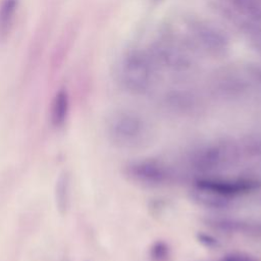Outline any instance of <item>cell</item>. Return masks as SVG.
<instances>
[{
  "instance_id": "3",
  "label": "cell",
  "mask_w": 261,
  "mask_h": 261,
  "mask_svg": "<svg viewBox=\"0 0 261 261\" xmlns=\"http://www.w3.org/2000/svg\"><path fill=\"white\" fill-rule=\"evenodd\" d=\"M158 69L171 73H186L194 68V52L184 38L164 35L147 48Z\"/></svg>"
},
{
  "instance_id": "5",
  "label": "cell",
  "mask_w": 261,
  "mask_h": 261,
  "mask_svg": "<svg viewBox=\"0 0 261 261\" xmlns=\"http://www.w3.org/2000/svg\"><path fill=\"white\" fill-rule=\"evenodd\" d=\"M107 132L113 143L126 148L141 146L149 135L146 122L132 111H120L111 116Z\"/></svg>"
},
{
  "instance_id": "11",
  "label": "cell",
  "mask_w": 261,
  "mask_h": 261,
  "mask_svg": "<svg viewBox=\"0 0 261 261\" xmlns=\"http://www.w3.org/2000/svg\"><path fill=\"white\" fill-rule=\"evenodd\" d=\"M229 8L239 16L261 25V0H227Z\"/></svg>"
},
{
  "instance_id": "2",
  "label": "cell",
  "mask_w": 261,
  "mask_h": 261,
  "mask_svg": "<svg viewBox=\"0 0 261 261\" xmlns=\"http://www.w3.org/2000/svg\"><path fill=\"white\" fill-rule=\"evenodd\" d=\"M184 40L194 51L210 57H222L230 48L227 34L211 21L197 16H189L184 22Z\"/></svg>"
},
{
  "instance_id": "10",
  "label": "cell",
  "mask_w": 261,
  "mask_h": 261,
  "mask_svg": "<svg viewBox=\"0 0 261 261\" xmlns=\"http://www.w3.org/2000/svg\"><path fill=\"white\" fill-rule=\"evenodd\" d=\"M69 111V95L65 88H60L54 95L50 107L51 123L55 127L64 124Z\"/></svg>"
},
{
  "instance_id": "12",
  "label": "cell",
  "mask_w": 261,
  "mask_h": 261,
  "mask_svg": "<svg viewBox=\"0 0 261 261\" xmlns=\"http://www.w3.org/2000/svg\"><path fill=\"white\" fill-rule=\"evenodd\" d=\"M69 174L67 171H63L55 185V199L56 206L60 214H65L69 207Z\"/></svg>"
},
{
  "instance_id": "4",
  "label": "cell",
  "mask_w": 261,
  "mask_h": 261,
  "mask_svg": "<svg viewBox=\"0 0 261 261\" xmlns=\"http://www.w3.org/2000/svg\"><path fill=\"white\" fill-rule=\"evenodd\" d=\"M195 186L199 193L210 201L217 202L227 201L230 198L248 195L261 187V182L252 177H202L196 180Z\"/></svg>"
},
{
  "instance_id": "9",
  "label": "cell",
  "mask_w": 261,
  "mask_h": 261,
  "mask_svg": "<svg viewBox=\"0 0 261 261\" xmlns=\"http://www.w3.org/2000/svg\"><path fill=\"white\" fill-rule=\"evenodd\" d=\"M74 34H75L74 28L67 25V28L64 30L59 40L57 41L51 56V61H50V65H51L50 69L52 71L55 72L58 69H60V67L62 66L64 60L66 59L70 51L72 41L74 40Z\"/></svg>"
},
{
  "instance_id": "13",
  "label": "cell",
  "mask_w": 261,
  "mask_h": 261,
  "mask_svg": "<svg viewBox=\"0 0 261 261\" xmlns=\"http://www.w3.org/2000/svg\"><path fill=\"white\" fill-rule=\"evenodd\" d=\"M168 246L163 242H157L152 246L151 257L155 261H164L168 257Z\"/></svg>"
},
{
  "instance_id": "6",
  "label": "cell",
  "mask_w": 261,
  "mask_h": 261,
  "mask_svg": "<svg viewBox=\"0 0 261 261\" xmlns=\"http://www.w3.org/2000/svg\"><path fill=\"white\" fill-rule=\"evenodd\" d=\"M237 155V148L231 143H208L193 150L189 161L192 168L202 172H211L233 163Z\"/></svg>"
},
{
  "instance_id": "1",
  "label": "cell",
  "mask_w": 261,
  "mask_h": 261,
  "mask_svg": "<svg viewBox=\"0 0 261 261\" xmlns=\"http://www.w3.org/2000/svg\"><path fill=\"white\" fill-rule=\"evenodd\" d=\"M159 72L147 49L132 48L120 59L118 79L127 92L144 95L153 88Z\"/></svg>"
},
{
  "instance_id": "7",
  "label": "cell",
  "mask_w": 261,
  "mask_h": 261,
  "mask_svg": "<svg viewBox=\"0 0 261 261\" xmlns=\"http://www.w3.org/2000/svg\"><path fill=\"white\" fill-rule=\"evenodd\" d=\"M127 173L136 181L151 186L165 184L172 176L171 170L166 164L154 159L133 162L127 166Z\"/></svg>"
},
{
  "instance_id": "8",
  "label": "cell",
  "mask_w": 261,
  "mask_h": 261,
  "mask_svg": "<svg viewBox=\"0 0 261 261\" xmlns=\"http://www.w3.org/2000/svg\"><path fill=\"white\" fill-rule=\"evenodd\" d=\"M19 9V0H0V41L12 33Z\"/></svg>"
},
{
  "instance_id": "14",
  "label": "cell",
  "mask_w": 261,
  "mask_h": 261,
  "mask_svg": "<svg viewBox=\"0 0 261 261\" xmlns=\"http://www.w3.org/2000/svg\"><path fill=\"white\" fill-rule=\"evenodd\" d=\"M221 261H254L248 255L243 253H231L221 259Z\"/></svg>"
},
{
  "instance_id": "15",
  "label": "cell",
  "mask_w": 261,
  "mask_h": 261,
  "mask_svg": "<svg viewBox=\"0 0 261 261\" xmlns=\"http://www.w3.org/2000/svg\"><path fill=\"white\" fill-rule=\"evenodd\" d=\"M200 240H201V241H205V243H206L207 246H211V245H213V244L215 243V240H213L212 238H210V237H208V236H202V237L200 238Z\"/></svg>"
}]
</instances>
